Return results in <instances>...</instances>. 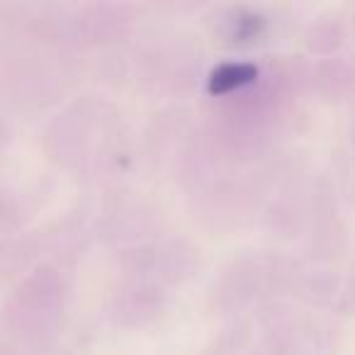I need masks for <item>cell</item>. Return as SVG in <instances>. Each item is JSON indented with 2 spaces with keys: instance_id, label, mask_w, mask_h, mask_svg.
<instances>
[{
  "instance_id": "1",
  "label": "cell",
  "mask_w": 355,
  "mask_h": 355,
  "mask_svg": "<svg viewBox=\"0 0 355 355\" xmlns=\"http://www.w3.org/2000/svg\"><path fill=\"white\" fill-rule=\"evenodd\" d=\"M258 76V69L251 64H222L209 76V93H227L243 83H251Z\"/></svg>"
}]
</instances>
